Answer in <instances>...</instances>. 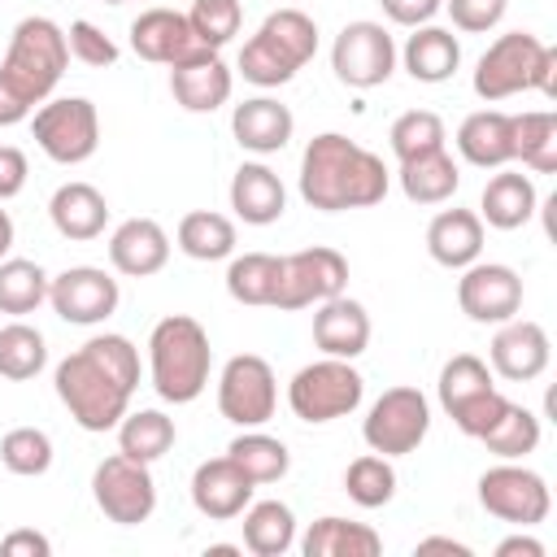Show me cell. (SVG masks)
Masks as SVG:
<instances>
[{"label":"cell","instance_id":"55","mask_svg":"<svg viewBox=\"0 0 557 557\" xmlns=\"http://www.w3.org/2000/svg\"><path fill=\"white\" fill-rule=\"evenodd\" d=\"M9 248H13V218L9 209H0V261L9 257Z\"/></svg>","mask_w":557,"mask_h":557},{"label":"cell","instance_id":"15","mask_svg":"<svg viewBox=\"0 0 557 557\" xmlns=\"http://www.w3.org/2000/svg\"><path fill=\"white\" fill-rule=\"evenodd\" d=\"M331 70H335L339 83H348L357 91H370V87L387 83L392 70H396V44H392L387 26L370 22V17L348 22L331 44Z\"/></svg>","mask_w":557,"mask_h":557},{"label":"cell","instance_id":"26","mask_svg":"<svg viewBox=\"0 0 557 557\" xmlns=\"http://www.w3.org/2000/svg\"><path fill=\"white\" fill-rule=\"evenodd\" d=\"M426 252L444 270H466L483 252V218L474 209H440L426 226Z\"/></svg>","mask_w":557,"mask_h":557},{"label":"cell","instance_id":"7","mask_svg":"<svg viewBox=\"0 0 557 557\" xmlns=\"http://www.w3.org/2000/svg\"><path fill=\"white\" fill-rule=\"evenodd\" d=\"M440 405L453 418V426L470 440H479L500 413H505V392L492 383V366L474 352H457L440 370Z\"/></svg>","mask_w":557,"mask_h":557},{"label":"cell","instance_id":"51","mask_svg":"<svg viewBox=\"0 0 557 557\" xmlns=\"http://www.w3.org/2000/svg\"><path fill=\"white\" fill-rule=\"evenodd\" d=\"M30 113H35V104L0 74V126H17V122H26Z\"/></svg>","mask_w":557,"mask_h":557},{"label":"cell","instance_id":"34","mask_svg":"<svg viewBox=\"0 0 557 557\" xmlns=\"http://www.w3.org/2000/svg\"><path fill=\"white\" fill-rule=\"evenodd\" d=\"M509 126H513V161H522L535 174H557V113L553 109L509 113Z\"/></svg>","mask_w":557,"mask_h":557},{"label":"cell","instance_id":"35","mask_svg":"<svg viewBox=\"0 0 557 557\" xmlns=\"http://www.w3.org/2000/svg\"><path fill=\"white\" fill-rule=\"evenodd\" d=\"M174 239H178V252L191 261H226L235 252V222L218 209H191L183 213Z\"/></svg>","mask_w":557,"mask_h":557},{"label":"cell","instance_id":"11","mask_svg":"<svg viewBox=\"0 0 557 557\" xmlns=\"http://www.w3.org/2000/svg\"><path fill=\"white\" fill-rule=\"evenodd\" d=\"M479 505L492 518H500V522H509L518 531H531V527H540L548 518L553 496H548L544 474H535L522 461H500V466L479 474Z\"/></svg>","mask_w":557,"mask_h":557},{"label":"cell","instance_id":"56","mask_svg":"<svg viewBox=\"0 0 557 557\" xmlns=\"http://www.w3.org/2000/svg\"><path fill=\"white\" fill-rule=\"evenodd\" d=\"M209 553H213V557H231V553H244V548H235V544H213Z\"/></svg>","mask_w":557,"mask_h":557},{"label":"cell","instance_id":"14","mask_svg":"<svg viewBox=\"0 0 557 557\" xmlns=\"http://www.w3.org/2000/svg\"><path fill=\"white\" fill-rule=\"evenodd\" d=\"M274 405H278V379L270 361L257 352H235L218 374V413L244 431V426H265L274 418Z\"/></svg>","mask_w":557,"mask_h":557},{"label":"cell","instance_id":"5","mask_svg":"<svg viewBox=\"0 0 557 557\" xmlns=\"http://www.w3.org/2000/svg\"><path fill=\"white\" fill-rule=\"evenodd\" d=\"M70 65V44H65V26H57L52 17L44 13H30L13 26L9 35V48H4V61H0V74L30 100V104H44L52 96V87L61 83Z\"/></svg>","mask_w":557,"mask_h":557},{"label":"cell","instance_id":"48","mask_svg":"<svg viewBox=\"0 0 557 557\" xmlns=\"http://www.w3.org/2000/svg\"><path fill=\"white\" fill-rule=\"evenodd\" d=\"M383 4V13H387V22H396V26H426L440 9H444V0H379Z\"/></svg>","mask_w":557,"mask_h":557},{"label":"cell","instance_id":"3","mask_svg":"<svg viewBox=\"0 0 557 557\" xmlns=\"http://www.w3.org/2000/svg\"><path fill=\"white\" fill-rule=\"evenodd\" d=\"M213 348L209 331L187 313H165L148 335V379L170 405H191L209 387Z\"/></svg>","mask_w":557,"mask_h":557},{"label":"cell","instance_id":"9","mask_svg":"<svg viewBox=\"0 0 557 557\" xmlns=\"http://www.w3.org/2000/svg\"><path fill=\"white\" fill-rule=\"evenodd\" d=\"M544 48L531 30H509L496 44H487V52L474 65V96L496 104L509 100L518 91H540V65H544Z\"/></svg>","mask_w":557,"mask_h":557},{"label":"cell","instance_id":"6","mask_svg":"<svg viewBox=\"0 0 557 557\" xmlns=\"http://www.w3.org/2000/svg\"><path fill=\"white\" fill-rule=\"evenodd\" d=\"M366 396V379L352 361L344 357H322V361H309L292 374L287 383V405L300 422L309 426H322V422H335V418H348L357 413Z\"/></svg>","mask_w":557,"mask_h":557},{"label":"cell","instance_id":"36","mask_svg":"<svg viewBox=\"0 0 557 557\" xmlns=\"http://www.w3.org/2000/svg\"><path fill=\"white\" fill-rule=\"evenodd\" d=\"M226 457L261 487V483H278L287 470H292V453L278 435H265L261 426H244L231 444H226Z\"/></svg>","mask_w":557,"mask_h":557},{"label":"cell","instance_id":"39","mask_svg":"<svg viewBox=\"0 0 557 557\" xmlns=\"http://www.w3.org/2000/svg\"><path fill=\"white\" fill-rule=\"evenodd\" d=\"M479 444L492 453V457H500V461H522L527 453H535L540 448V418L527 409V405H505V413L479 435Z\"/></svg>","mask_w":557,"mask_h":557},{"label":"cell","instance_id":"8","mask_svg":"<svg viewBox=\"0 0 557 557\" xmlns=\"http://www.w3.org/2000/svg\"><path fill=\"white\" fill-rule=\"evenodd\" d=\"M30 135L39 152L57 165H83L100 148V113L87 96H48L30 113Z\"/></svg>","mask_w":557,"mask_h":557},{"label":"cell","instance_id":"20","mask_svg":"<svg viewBox=\"0 0 557 557\" xmlns=\"http://www.w3.org/2000/svg\"><path fill=\"white\" fill-rule=\"evenodd\" d=\"M252 492H257V483H252L226 453L200 461L196 474H191V505H196V513L209 518V522H231V518H239V513L248 509Z\"/></svg>","mask_w":557,"mask_h":557},{"label":"cell","instance_id":"31","mask_svg":"<svg viewBox=\"0 0 557 557\" xmlns=\"http://www.w3.org/2000/svg\"><path fill=\"white\" fill-rule=\"evenodd\" d=\"M300 553L305 557H379L383 553V535L366 522L326 513L318 522H309V531L300 535Z\"/></svg>","mask_w":557,"mask_h":557},{"label":"cell","instance_id":"12","mask_svg":"<svg viewBox=\"0 0 557 557\" xmlns=\"http://www.w3.org/2000/svg\"><path fill=\"white\" fill-rule=\"evenodd\" d=\"M431 431V400L418 392V387H387L366 422H361V440L370 453H383V457H405L413 453Z\"/></svg>","mask_w":557,"mask_h":557},{"label":"cell","instance_id":"16","mask_svg":"<svg viewBox=\"0 0 557 557\" xmlns=\"http://www.w3.org/2000/svg\"><path fill=\"white\" fill-rule=\"evenodd\" d=\"M117 300L122 287L100 265H70L48 283V305L70 326H100L104 318L117 313Z\"/></svg>","mask_w":557,"mask_h":557},{"label":"cell","instance_id":"32","mask_svg":"<svg viewBox=\"0 0 557 557\" xmlns=\"http://www.w3.org/2000/svg\"><path fill=\"white\" fill-rule=\"evenodd\" d=\"M396 178H400V191L413 205H444L461 187V165L453 161L448 148H435V152H422V157L400 161Z\"/></svg>","mask_w":557,"mask_h":557},{"label":"cell","instance_id":"53","mask_svg":"<svg viewBox=\"0 0 557 557\" xmlns=\"http://www.w3.org/2000/svg\"><path fill=\"white\" fill-rule=\"evenodd\" d=\"M418 553H453V557H470V544L448 540V535H426V540H418Z\"/></svg>","mask_w":557,"mask_h":557},{"label":"cell","instance_id":"21","mask_svg":"<svg viewBox=\"0 0 557 557\" xmlns=\"http://www.w3.org/2000/svg\"><path fill=\"white\" fill-rule=\"evenodd\" d=\"M170 261V235L152 218H126L109 235V265L126 278H148L161 274Z\"/></svg>","mask_w":557,"mask_h":557},{"label":"cell","instance_id":"46","mask_svg":"<svg viewBox=\"0 0 557 557\" xmlns=\"http://www.w3.org/2000/svg\"><path fill=\"white\" fill-rule=\"evenodd\" d=\"M65 44H70V57L83 61V65H96V70H100V65H113V61H117V44H113L96 22H87V17L70 22Z\"/></svg>","mask_w":557,"mask_h":557},{"label":"cell","instance_id":"54","mask_svg":"<svg viewBox=\"0 0 557 557\" xmlns=\"http://www.w3.org/2000/svg\"><path fill=\"white\" fill-rule=\"evenodd\" d=\"M540 96H557V48H544V65H540Z\"/></svg>","mask_w":557,"mask_h":557},{"label":"cell","instance_id":"25","mask_svg":"<svg viewBox=\"0 0 557 557\" xmlns=\"http://www.w3.org/2000/svg\"><path fill=\"white\" fill-rule=\"evenodd\" d=\"M231 209H235V218L248 222V226H270V222H278L283 209H287V187H283V178H278L270 165L244 161V165L235 170V178H231Z\"/></svg>","mask_w":557,"mask_h":557},{"label":"cell","instance_id":"28","mask_svg":"<svg viewBox=\"0 0 557 557\" xmlns=\"http://www.w3.org/2000/svg\"><path fill=\"white\" fill-rule=\"evenodd\" d=\"M457 152L466 165L479 170H500L513 161V126L509 113L500 109H479L457 126Z\"/></svg>","mask_w":557,"mask_h":557},{"label":"cell","instance_id":"38","mask_svg":"<svg viewBox=\"0 0 557 557\" xmlns=\"http://www.w3.org/2000/svg\"><path fill=\"white\" fill-rule=\"evenodd\" d=\"M48 274L30 257H4L0 261V313L26 318L48 300Z\"/></svg>","mask_w":557,"mask_h":557},{"label":"cell","instance_id":"42","mask_svg":"<svg viewBox=\"0 0 557 557\" xmlns=\"http://www.w3.org/2000/svg\"><path fill=\"white\" fill-rule=\"evenodd\" d=\"M344 492L352 505L361 509H383L392 496H396V470H392V457L383 453H361L348 461L344 470Z\"/></svg>","mask_w":557,"mask_h":557},{"label":"cell","instance_id":"4","mask_svg":"<svg viewBox=\"0 0 557 557\" xmlns=\"http://www.w3.org/2000/svg\"><path fill=\"white\" fill-rule=\"evenodd\" d=\"M318 52V22L300 9H274L239 48V74L252 87H283Z\"/></svg>","mask_w":557,"mask_h":557},{"label":"cell","instance_id":"2","mask_svg":"<svg viewBox=\"0 0 557 557\" xmlns=\"http://www.w3.org/2000/svg\"><path fill=\"white\" fill-rule=\"evenodd\" d=\"M387 183H392V174H387L383 157L339 131L313 135L300 152V196H305V205H313L322 213L370 209L387 196Z\"/></svg>","mask_w":557,"mask_h":557},{"label":"cell","instance_id":"57","mask_svg":"<svg viewBox=\"0 0 557 557\" xmlns=\"http://www.w3.org/2000/svg\"><path fill=\"white\" fill-rule=\"evenodd\" d=\"M104 4H131V0H104Z\"/></svg>","mask_w":557,"mask_h":557},{"label":"cell","instance_id":"40","mask_svg":"<svg viewBox=\"0 0 557 557\" xmlns=\"http://www.w3.org/2000/svg\"><path fill=\"white\" fill-rule=\"evenodd\" d=\"M44 366H48V344H44V335H39L30 322L17 318V322L0 326V379L26 383V379H35Z\"/></svg>","mask_w":557,"mask_h":557},{"label":"cell","instance_id":"13","mask_svg":"<svg viewBox=\"0 0 557 557\" xmlns=\"http://www.w3.org/2000/svg\"><path fill=\"white\" fill-rule=\"evenodd\" d=\"M91 496H96V509L109 522L139 527L157 509V479H152L148 461H135L126 453H113V457H104L91 470Z\"/></svg>","mask_w":557,"mask_h":557},{"label":"cell","instance_id":"10","mask_svg":"<svg viewBox=\"0 0 557 557\" xmlns=\"http://www.w3.org/2000/svg\"><path fill=\"white\" fill-rule=\"evenodd\" d=\"M344 287H348L344 252H335L326 244H313V248L278 257V287H274V305L270 309H283V313L309 309V305H322V300L339 296Z\"/></svg>","mask_w":557,"mask_h":557},{"label":"cell","instance_id":"37","mask_svg":"<svg viewBox=\"0 0 557 557\" xmlns=\"http://www.w3.org/2000/svg\"><path fill=\"white\" fill-rule=\"evenodd\" d=\"M113 431H117V453H126L135 461H148V466L161 461L178 440L174 418H165L161 409H135V413L126 409Z\"/></svg>","mask_w":557,"mask_h":557},{"label":"cell","instance_id":"47","mask_svg":"<svg viewBox=\"0 0 557 557\" xmlns=\"http://www.w3.org/2000/svg\"><path fill=\"white\" fill-rule=\"evenodd\" d=\"M444 9H448V17H453L457 30H466V35H487L492 26H500L509 0H444Z\"/></svg>","mask_w":557,"mask_h":557},{"label":"cell","instance_id":"43","mask_svg":"<svg viewBox=\"0 0 557 557\" xmlns=\"http://www.w3.org/2000/svg\"><path fill=\"white\" fill-rule=\"evenodd\" d=\"M0 466L22 479H39L52 470V435L39 426H13L0 440Z\"/></svg>","mask_w":557,"mask_h":557},{"label":"cell","instance_id":"27","mask_svg":"<svg viewBox=\"0 0 557 557\" xmlns=\"http://www.w3.org/2000/svg\"><path fill=\"white\" fill-rule=\"evenodd\" d=\"M48 218L57 226L61 239H74V244H87L96 235H104V222H109V200L91 187V183H61L48 200Z\"/></svg>","mask_w":557,"mask_h":557},{"label":"cell","instance_id":"18","mask_svg":"<svg viewBox=\"0 0 557 557\" xmlns=\"http://www.w3.org/2000/svg\"><path fill=\"white\" fill-rule=\"evenodd\" d=\"M131 52L139 61H152V65H178V61H191L200 52H213L196 39L187 13L178 9H144L135 22H131Z\"/></svg>","mask_w":557,"mask_h":557},{"label":"cell","instance_id":"44","mask_svg":"<svg viewBox=\"0 0 557 557\" xmlns=\"http://www.w3.org/2000/svg\"><path fill=\"white\" fill-rule=\"evenodd\" d=\"M448 131H444V117L431 113V109H409L392 122L387 131V144H392V157L396 161H409V157H422V152H435L444 148Z\"/></svg>","mask_w":557,"mask_h":557},{"label":"cell","instance_id":"33","mask_svg":"<svg viewBox=\"0 0 557 557\" xmlns=\"http://www.w3.org/2000/svg\"><path fill=\"white\" fill-rule=\"evenodd\" d=\"M244 548L252 557H283L296 548V513L283 500H248L244 509Z\"/></svg>","mask_w":557,"mask_h":557},{"label":"cell","instance_id":"23","mask_svg":"<svg viewBox=\"0 0 557 557\" xmlns=\"http://www.w3.org/2000/svg\"><path fill=\"white\" fill-rule=\"evenodd\" d=\"M231 87H235V78H231L226 61L218 52H200L191 61L170 65V91H174V100L187 113H213V109H222L231 100Z\"/></svg>","mask_w":557,"mask_h":557},{"label":"cell","instance_id":"41","mask_svg":"<svg viewBox=\"0 0 557 557\" xmlns=\"http://www.w3.org/2000/svg\"><path fill=\"white\" fill-rule=\"evenodd\" d=\"M278 287V257L274 252H244L226 265V292L239 305H274Z\"/></svg>","mask_w":557,"mask_h":557},{"label":"cell","instance_id":"50","mask_svg":"<svg viewBox=\"0 0 557 557\" xmlns=\"http://www.w3.org/2000/svg\"><path fill=\"white\" fill-rule=\"evenodd\" d=\"M0 553H4V557H48V553H52V540L39 535L35 527H17V531H9V535L0 540Z\"/></svg>","mask_w":557,"mask_h":557},{"label":"cell","instance_id":"30","mask_svg":"<svg viewBox=\"0 0 557 557\" xmlns=\"http://www.w3.org/2000/svg\"><path fill=\"white\" fill-rule=\"evenodd\" d=\"M400 61L413 83H448L461 65V44L448 26H413V35L400 48Z\"/></svg>","mask_w":557,"mask_h":557},{"label":"cell","instance_id":"52","mask_svg":"<svg viewBox=\"0 0 557 557\" xmlns=\"http://www.w3.org/2000/svg\"><path fill=\"white\" fill-rule=\"evenodd\" d=\"M496 557H544V544L535 540V535H509V540H500L496 544Z\"/></svg>","mask_w":557,"mask_h":557},{"label":"cell","instance_id":"49","mask_svg":"<svg viewBox=\"0 0 557 557\" xmlns=\"http://www.w3.org/2000/svg\"><path fill=\"white\" fill-rule=\"evenodd\" d=\"M26 174H30L26 152L13 144H0V200H13L26 187Z\"/></svg>","mask_w":557,"mask_h":557},{"label":"cell","instance_id":"22","mask_svg":"<svg viewBox=\"0 0 557 557\" xmlns=\"http://www.w3.org/2000/svg\"><path fill=\"white\" fill-rule=\"evenodd\" d=\"M313 344L322 348V357H361L370 344V313L361 300L352 296H331L322 305H313Z\"/></svg>","mask_w":557,"mask_h":557},{"label":"cell","instance_id":"17","mask_svg":"<svg viewBox=\"0 0 557 557\" xmlns=\"http://www.w3.org/2000/svg\"><path fill=\"white\" fill-rule=\"evenodd\" d=\"M457 305L479 326H500L522 309V278L505 261H470L457 278Z\"/></svg>","mask_w":557,"mask_h":557},{"label":"cell","instance_id":"45","mask_svg":"<svg viewBox=\"0 0 557 557\" xmlns=\"http://www.w3.org/2000/svg\"><path fill=\"white\" fill-rule=\"evenodd\" d=\"M187 22H191L196 39L218 52V48H226V44L239 35L244 9H239V0H196V4L187 9Z\"/></svg>","mask_w":557,"mask_h":557},{"label":"cell","instance_id":"29","mask_svg":"<svg viewBox=\"0 0 557 557\" xmlns=\"http://www.w3.org/2000/svg\"><path fill=\"white\" fill-rule=\"evenodd\" d=\"M535 209H540L535 183H531L527 174H518V170H505V165H500V174L487 178V187H483V196H479V218H483L487 226H496V231H518V226H527V222L535 218Z\"/></svg>","mask_w":557,"mask_h":557},{"label":"cell","instance_id":"19","mask_svg":"<svg viewBox=\"0 0 557 557\" xmlns=\"http://www.w3.org/2000/svg\"><path fill=\"white\" fill-rule=\"evenodd\" d=\"M487 361L500 379L509 383H531L548 370L553 361V344H548V331L531 318H509L496 326L492 344H487Z\"/></svg>","mask_w":557,"mask_h":557},{"label":"cell","instance_id":"1","mask_svg":"<svg viewBox=\"0 0 557 557\" xmlns=\"http://www.w3.org/2000/svg\"><path fill=\"white\" fill-rule=\"evenodd\" d=\"M52 387L83 431L104 435L122 422L139 387V348L113 331L91 335L87 344H78L70 357L57 361Z\"/></svg>","mask_w":557,"mask_h":557},{"label":"cell","instance_id":"24","mask_svg":"<svg viewBox=\"0 0 557 557\" xmlns=\"http://www.w3.org/2000/svg\"><path fill=\"white\" fill-rule=\"evenodd\" d=\"M296 131V117L287 104H278L274 96H252L244 104H235L231 113V135L244 152H257V157H270L278 148H287Z\"/></svg>","mask_w":557,"mask_h":557}]
</instances>
